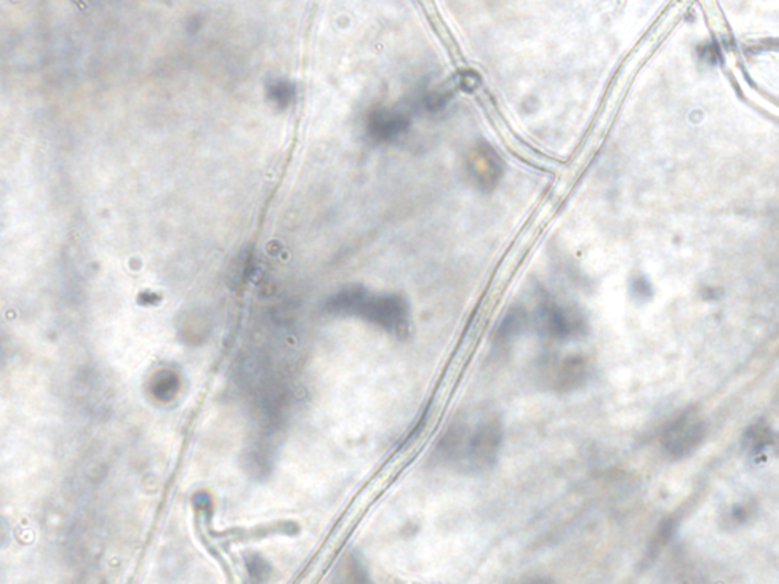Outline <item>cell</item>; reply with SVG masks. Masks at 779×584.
<instances>
[{"instance_id":"cell-1","label":"cell","mask_w":779,"mask_h":584,"mask_svg":"<svg viewBox=\"0 0 779 584\" xmlns=\"http://www.w3.org/2000/svg\"><path fill=\"white\" fill-rule=\"evenodd\" d=\"M503 445V423L495 415L478 420L471 428L466 422L453 423L441 437L439 454L447 462L465 464L466 469H491Z\"/></svg>"},{"instance_id":"cell-2","label":"cell","mask_w":779,"mask_h":584,"mask_svg":"<svg viewBox=\"0 0 779 584\" xmlns=\"http://www.w3.org/2000/svg\"><path fill=\"white\" fill-rule=\"evenodd\" d=\"M337 307L349 314H356L369 320L381 329L390 332L395 337H407L409 312L407 302L399 295H377L367 298L363 291L348 292L340 299Z\"/></svg>"},{"instance_id":"cell-3","label":"cell","mask_w":779,"mask_h":584,"mask_svg":"<svg viewBox=\"0 0 779 584\" xmlns=\"http://www.w3.org/2000/svg\"><path fill=\"white\" fill-rule=\"evenodd\" d=\"M469 180L481 191L495 190L503 177V162L491 145L480 143L473 148L466 160Z\"/></svg>"},{"instance_id":"cell-4","label":"cell","mask_w":779,"mask_h":584,"mask_svg":"<svg viewBox=\"0 0 779 584\" xmlns=\"http://www.w3.org/2000/svg\"><path fill=\"white\" fill-rule=\"evenodd\" d=\"M409 118L403 111L377 108L371 116L369 130L377 142H392L408 130Z\"/></svg>"},{"instance_id":"cell-5","label":"cell","mask_w":779,"mask_h":584,"mask_svg":"<svg viewBox=\"0 0 779 584\" xmlns=\"http://www.w3.org/2000/svg\"><path fill=\"white\" fill-rule=\"evenodd\" d=\"M540 318L542 322V327H544L549 335L557 338L569 337V335L577 332L578 326H580L576 318H573L572 315L566 314L561 306H557L556 303L553 302L542 303Z\"/></svg>"},{"instance_id":"cell-6","label":"cell","mask_w":779,"mask_h":584,"mask_svg":"<svg viewBox=\"0 0 779 584\" xmlns=\"http://www.w3.org/2000/svg\"><path fill=\"white\" fill-rule=\"evenodd\" d=\"M702 440L701 425L696 422H681L672 428L665 439L666 450L672 454H685L696 447Z\"/></svg>"},{"instance_id":"cell-7","label":"cell","mask_w":779,"mask_h":584,"mask_svg":"<svg viewBox=\"0 0 779 584\" xmlns=\"http://www.w3.org/2000/svg\"><path fill=\"white\" fill-rule=\"evenodd\" d=\"M584 379L585 363L578 358L568 359V361L562 364L559 374H557V381H559L562 390L578 387Z\"/></svg>"},{"instance_id":"cell-8","label":"cell","mask_w":779,"mask_h":584,"mask_svg":"<svg viewBox=\"0 0 779 584\" xmlns=\"http://www.w3.org/2000/svg\"><path fill=\"white\" fill-rule=\"evenodd\" d=\"M525 324V314L521 310H517L515 312H512V314L508 315L504 320L503 327L500 329V337L503 339H508L510 337H513V335H516L517 332L524 327Z\"/></svg>"}]
</instances>
